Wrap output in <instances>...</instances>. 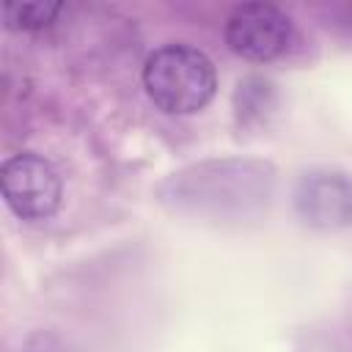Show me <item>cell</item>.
<instances>
[{"mask_svg": "<svg viewBox=\"0 0 352 352\" xmlns=\"http://www.w3.org/2000/svg\"><path fill=\"white\" fill-rule=\"evenodd\" d=\"M143 88L168 116L198 113L214 99L217 91L214 63L195 47L165 44L146 58Z\"/></svg>", "mask_w": 352, "mask_h": 352, "instance_id": "cell-1", "label": "cell"}, {"mask_svg": "<svg viewBox=\"0 0 352 352\" xmlns=\"http://www.w3.org/2000/svg\"><path fill=\"white\" fill-rule=\"evenodd\" d=\"M226 44L245 60H275L292 44V19L270 3H242L226 19Z\"/></svg>", "mask_w": 352, "mask_h": 352, "instance_id": "cell-3", "label": "cell"}, {"mask_svg": "<svg viewBox=\"0 0 352 352\" xmlns=\"http://www.w3.org/2000/svg\"><path fill=\"white\" fill-rule=\"evenodd\" d=\"M294 206L314 228H341L352 223V182L338 170L302 173L294 187Z\"/></svg>", "mask_w": 352, "mask_h": 352, "instance_id": "cell-4", "label": "cell"}, {"mask_svg": "<svg viewBox=\"0 0 352 352\" xmlns=\"http://www.w3.org/2000/svg\"><path fill=\"white\" fill-rule=\"evenodd\" d=\"M58 11H60V3H44V0L6 3L3 19L11 30H38V28H47Z\"/></svg>", "mask_w": 352, "mask_h": 352, "instance_id": "cell-5", "label": "cell"}, {"mask_svg": "<svg viewBox=\"0 0 352 352\" xmlns=\"http://www.w3.org/2000/svg\"><path fill=\"white\" fill-rule=\"evenodd\" d=\"M0 190L8 209L19 220H47L58 212L63 198L60 173L50 160L33 151L14 154L3 162Z\"/></svg>", "mask_w": 352, "mask_h": 352, "instance_id": "cell-2", "label": "cell"}]
</instances>
